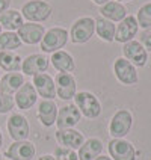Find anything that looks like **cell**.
Returning a JSON list of instances; mask_svg holds the SVG:
<instances>
[{
    "label": "cell",
    "mask_w": 151,
    "mask_h": 160,
    "mask_svg": "<svg viewBox=\"0 0 151 160\" xmlns=\"http://www.w3.org/2000/svg\"><path fill=\"white\" fill-rule=\"evenodd\" d=\"M20 12L27 23H43L52 17L53 6L45 0H29L23 5Z\"/></svg>",
    "instance_id": "1"
},
{
    "label": "cell",
    "mask_w": 151,
    "mask_h": 160,
    "mask_svg": "<svg viewBox=\"0 0 151 160\" xmlns=\"http://www.w3.org/2000/svg\"><path fill=\"white\" fill-rule=\"evenodd\" d=\"M68 38H70V33L67 29L63 27H52L48 29L44 33L41 42H39V47L44 53H56L59 50H62L63 47L68 42Z\"/></svg>",
    "instance_id": "2"
},
{
    "label": "cell",
    "mask_w": 151,
    "mask_h": 160,
    "mask_svg": "<svg viewBox=\"0 0 151 160\" xmlns=\"http://www.w3.org/2000/svg\"><path fill=\"white\" fill-rule=\"evenodd\" d=\"M73 100H74L76 107L80 110V113L83 116H86V118H89V119L98 118L100 113H101V103L89 91H80V92L76 94V97Z\"/></svg>",
    "instance_id": "3"
},
{
    "label": "cell",
    "mask_w": 151,
    "mask_h": 160,
    "mask_svg": "<svg viewBox=\"0 0 151 160\" xmlns=\"http://www.w3.org/2000/svg\"><path fill=\"white\" fill-rule=\"evenodd\" d=\"M95 32V20L92 17H80L71 24L70 38L73 44H85L92 38Z\"/></svg>",
    "instance_id": "4"
},
{
    "label": "cell",
    "mask_w": 151,
    "mask_h": 160,
    "mask_svg": "<svg viewBox=\"0 0 151 160\" xmlns=\"http://www.w3.org/2000/svg\"><path fill=\"white\" fill-rule=\"evenodd\" d=\"M54 85L56 97L63 101H70L77 94V82L76 77L70 72H58V76L54 77Z\"/></svg>",
    "instance_id": "5"
},
{
    "label": "cell",
    "mask_w": 151,
    "mask_h": 160,
    "mask_svg": "<svg viewBox=\"0 0 151 160\" xmlns=\"http://www.w3.org/2000/svg\"><path fill=\"white\" fill-rule=\"evenodd\" d=\"M6 127H8V133L12 141H27V138L30 134L29 121L21 113H11Z\"/></svg>",
    "instance_id": "6"
},
{
    "label": "cell",
    "mask_w": 151,
    "mask_h": 160,
    "mask_svg": "<svg viewBox=\"0 0 151 160\" xmlns=\"http://www.w3.org/2000/svg\"><path fill=\"white\" fill-rule=\"evenodd\" d=\"M132 124H133L132 113L125 109H121L112 118V121L109 124V133L113 136V139H123L125 134L130 132Z\"/></svg>",
    "instance_id": "7"
},
{
    "label": "cell",
    "mask_w": 151,
    "mask_h": 160,
    "mask_svg": "<svg viewBox=\"0 0 151 160\" xmlns=\"http://www.w3.org/2000/svg\"><path fill=\"white\" fill-rule=\"evenodd\" d=\"M36 148L30 141H14L5 151V157L9 160H33Z\"/></svg>",
    "instance_id": "8"
},
{
    "label": "cell",
    "mask_w": 151,
    "mask_h": 160,
    "mask_svg": "<svg viewBox=\"0 0 151 160\" xmlns=\"http://www.w3.org/2000/svg\"><path fill=\"white\" fill-rule=\"evenodd\" d=\"M48 65H50V61L45 58L44 54L33 53V54H29L26 59H23L21 71H23V76L35 77L38 74H43V72L47 71Z\"/></svg>",
    "instance_id": "9"
},
{
    "label": "cell",
    "mask_w": 151,
    "mask_h": 160,
    "mask_svg": "<svg viewBox=\"0 0 151 160\" xmlns=\"http://www.w3.org/2000/svg\"><path fill=\"white\" fill-rule=\"evenodd\" d=\"M82 119V113L76 107V104H65L58 110V118H56V125L58 130H65V128H74Z\"/></svg>",
    "instance_id": "10"
},
{
    "label": "cell",
    "mask_w": 151,
    "mask_h": 160,
    "mask_svg": "<svg viewBox=\"0 0 151 160\" xmlns=\"http://www.w3.org/2000/svg\"><path fill=\"white\" fill-rule=\"evenodd\" d=\"M113 71L116 79L123 85H134L138 83V72L132 62H128L125 58H118L113 63Z\"/></svg>",
    "instance_id": "11"
},
{
    "label": "cell",
    "mask_w": 151,
    "mask_h": 160,
    "mask_svg": "<svg viewBox=\"0 0 151 160\" xmlns=\"http://www.w3.org/2000/svg\"><path fill=\"white\" fill-rule=\"evenodd\" d=\"M44 33L45 29L39 23H24L17 30V35L21 39V42L27 45H35L38 42H41Z\"/></svg>",
    "instance_id": "12"
},
{
    "label": "cell",
    "mask_w": 151,
    "mask_h": 160,
    "mask_svg": "<svg viewBox=\"0 0 151 160\" xmlns=\"http://www.w3.org/2000/svg\"><path fill=\"white\" fill-rule=\"evenodd\" d=\"M14 101H15V106L20 110H29V109H32L36 104V101H38V94H36L35 86L32 83L26 82L15 92Z\"/></svg>",
    "instance_id": "13"
},
{
    "label": "cell",
    "mask_w": 151,
    "mask_h": 160,
    "mask_svg": "<svg viewBox=\"0 0 151 160\" xmlns=\"http://www.w3.org/2000/svg\"><path fill=\"white\" fill-rule=\"evenodd\" d=\"M109 152L112 160H136V151L133 145L124 139H112L109 142Z\"/></svg>",
    "instance_id": "14"
},
{
    "label": "cell",
    "mask_w": 151,
    "mask_h": 160,
    "mask_svg": "<svg viewBox=\"0 0 151 160\" xmlns=\"http://www.w3.org/2000/svg\"><path fill=\"white\" fill-rule=\"evenodd\" d=\"M32 85L35 86L36 94L43 100H54L56 98V85H54V79L52 76H48L47 72L38 74L33 77Z\"/></svg>",
    "instance_id": "15"
},
{
    "label": "cell",
    "mask_w": 151,
    "mask_h": 160,
    "mask_svg": "<svg viewBox=\"0 0 151 160\" xmlns=\"http://www.w3.org/2000/svg\"><path fill=\"white\" fill-rule=\"evenodd\" d=\"M56 141L59 143V147L65 148H71V150H79L85 142V136L80 133L79 130L74 128H65V130H58L54 134Z\"/></svg>",
    "instance_id": "16"
},
{
    "label": "cell",
    "mask_w": 151,
    "mask_h": 160,
    "mask_svg": "<svg viewBox=\"0 0 151 160\" xmlns=\"http://www.w3.org/2000/svg\"><path fill=\"white\" fill-rule=\"evenodd\" d=\"M123 53H124L125 59L128 62H132L133 65H136V67H143L147 63V61H148L147 50L138 41H128V42H125L124 47H123Z\"/></svg>",
    "instance_id": "17"
},
{
    "label": "cell",
    "mask_w": 151,
    "mask_h": 160,
    "mask_svg": "<svg viewBox=\"0 0 151 160\" xmlns=\"http://www.w3.org/2000/svg\"><path fill=\"white\" fill-rule=\"evenodd\" d=\"M58 106L53 100H41L38 103L36 109V116L41 121V124L44 127H52L56 124V118H58Z\"/></svg>",
    "instance_id": "18"
},
{
    "label": "cell",
    "mask_w": 151,
    "mask_h": 160,
    "mask_svg": "<svg viewBox=\"0 0 151 160\" xmlns=\"http://www.w3.org/2000/svg\"><path fill=\"white\" fill-rule=\"evenodd\" d=\"M138 21L133 15H127V17L119 21V24L116 27V32H115V41L118 42H128V41H133L134 35L138 33Z\"/></svg>",
    "instance_id": "19"
},
{
    "label": "cell",
    "mask_w": 151,
    "mask_h": 160,
    "mask_svg": "<svg viewBox=\"0 0 151 160\" xmlns=\"http://www.w3.org/2000/svg\"><path fill=\"white\" fill-rule=\"evenodd\" d=\"M26 83L23 72H6L0 79V92L12 95Z\"/></svg>",
    "instance_id": "20"
},
{
    "label": "cell",
    "mask_w": 151,
    "mask_h": 160,
    "mask_svg": "<svg viewBox=\"0 0 151 160\" xmlns=\"http://www.w3.org/2000/svg\"><path fill=\"white\" fill-rule=\"evenodd\" d=\"M50 62L53 65V68L59 72H74L76 71V62L73 59V56L65 50H59L56 53L52 54Z\"/></svg>",
    "instance_id": "21"
},
{
    "label": "cell",
    "mask_w": 151,
    "mask_h": 160,
    "mask_svg": "<svg viewBox=\"0 0 151 160\" xmlns=\"http://www.w3.org/2000/svg\"><path fill=\"white\" fill-rule=\"evenodd\" d=\"M103 152V143L97 138H89L85 139L83 145L79 148L77 157L79 160H94Z\"/></svg>",
    "instance_id": "22"
},
{
    "label": "cell",
    "mask_w": 151,
    "mask_h": 160,
    "mask_svg": "<svg viewBox=\"0 0 151 160\" xmlns=\"http://www.w3.org/2000/svg\"><path fill=\"white\" fill-rule=\"evenodd\" d=\"M24 24V18L17 9H8L0 14V26L6 32H17Z\"/></svg>",
    "instance_id": "23"
},
{
    "label": "cell",
    "mask_w": 151,
    "mask_h": 160,
    "mask_svg": "<svg viewBox=\"0 0 151 160\" xmlns=\"http://www.w3.org/2000/svg\"><path fill=\"white\" fill-rule=\"evenodd\" d=\"M100 12H101L103 18H106L112 23L113 21H123L127 17V9L119 2H107L100 8Z\"/></svg>",
    "instance_id": "24"
},
{
    "label": "cell",
    "mask_w": 151,
    "mask_h": 160,
    "mask_svg": "<svg viewBox=\"0 0 151 160\" xmlns=\"http://www.w3.org/2000/svg\"><path fill=\"white\" fill-rule=\"evenodd\" d=\"M23 58L15 52H0V68L6 72L21 71Z\"/></svg>",
    "instance_id": "25"
},
{
    "label": "cell",
    "mask_w": 151,
    "mask_h": 160,
    "mask_svg": "<svg viewBox=\"0 0 151 160\" xmlns=\"http://www.w3.org/2000/svg\"><path fill=\"white\" fill-rule=\"evenodd\" d=\"M95 32L97 35L106 41V42H112L115 39V32H116V27L112 21H109L106 18H97L95 20Z\"/></svg>",
    "instance_id": "26"
},
{
    "label": "cell",
    "mask_w": 151,
    "mask_h": 160,
    "mask_svg": "<svg viewBox=\"0 0 151 160\" xmlns=\"http://www.w3.org/2000/svg\"><path fill=\"white\" fill-rule=\"evenodd\" d=\"M21 39L17 32H2L0 33V52H15L21 47Z\"/></svg>",
    "instance_id": "27"
},
{
    "label": "cell",
    "mask_w": 151,
    "mask_h": 160,
    "mask_svg": "<svg viewBox=\"0 0 151 160\" xmlns=\"http://www.w3.org/2000/svg\"><path fill=\"white\" fill-rule=\"evenodd\" d=\"M138 24L143 29H148L151 27V3L143 5L142 8L138 11V17H136Z\"/></svg>",
    "instance_id": "28"
},
{
    "label": "cell",
    "mask_w": 151,
    "mask_h": 160,
    "mask_svg": "<svg viewBox=\"0 0 151 160\" xmlns=\"http://www.w3.org/2000/svg\"><path fill=\"white\" fill-rule=\"evenodd\" d=\"M54 157L56 160H79L76 150L65 148V147H58L54 150Z\"/></svg>",
    "instance_id": "29"
},
{
    "label": "cell",
    "mask_w": 151,
    "mask_h": 160,
    "mask_svg": "<svg viewBox=\"0 0 151 160\" xmlns=\"http://www.w3.org/2000/svg\"><path fill=\"white\" fill-rule=\"evenodd\" d=\"M15 106V101H14V97L12 95H8V94H3L0 92V115L3 113H9Z\"/></svg>",
    "instance_id": "30"
},
{
    "label": "cell",
    "mask_w": 151,
    "mask_h": 160,
    "mask_svg": "<svg viewBox=\"0 0 151 160\" xmlns=\"http://www.w3.org/2000/svg\"><path fill=\"white\" fill-rule=\"evenodd\" d=\"M141 44L145 50H151V27L145 29L141 33Z\"/></svg>",
    "instance_id": "31"
},
{
    "label": "cell",
    "mask_w": 151,
    "mask_h": 160,
    "mask_svg": "<svg viewBox=\"0 0 151 160\" xmlns=\"http://www.w3.org/2000/svg\"><path fill=\"white\" fill-rule=\"evenodd\" d=\"M11 2H12V0H0V14L5 12V11H8Z\"/></svg>",
    "instance_id": "32"
},
{
    "label": "cell",
    "mask_w": 151,
    "mask_h": 160,
    "mask_svg": "<svg viewBox=\"0 0 151 160\" xmlns=\"http://www.w3.org/2000/svg\"><path fill=\"white\" fill-rule=\"evenodd\" d=\"M38 160H56V157L50 156V154H43L41 157H38Z\"/></svg>",
    "instance_id": "33"
},
{
    "label": "cell",
    "mask_w": 151,
    "mask_h": 160,
    "mask_svg": "<svg viewBox=\"0 0 151 160\" xmlns=\"http://www.w3.org/2000/svg\"><path fill=\"white\" fill-rule=\"evenodd\" d=\"M92 2H94L95 5H101V6H103L104 3H107V2H110V0H92Z\"/></svg>",
    "instance_id": "34"
},
{
    "label": "cell",
    "mask_w": 151,
    "mask_h": 160,
    "mask_svg": "<svg viewBox=\"0 0 151 160\" xmlns=\"http://www.w3.org/2000/svg\"><path fill=\"white\" fill-rule=\"evenodd\" d=\"M94 160H112L110 157H106V156H98L97 159H94Z\"/></svg>",
    "instance_id": "35"
},
{
    "label": "cell",
    "mask_w": 151,
    "mask_h": 160,
    "mask_svg": "<svg viewBox=\"0 0 151 160\" xmlns=\"http://www.w3.org/2000/svg\"><path fill=\"white\" fill-rule=\"evenodd\" d=\"M2 145H3V134H2V130H0V148H2Z\"/></svg>",
    "instance_id": "36"
},
{
    "label": "cell",
    "mask_w": 151,
    "mask_h": 160,
    "mask_svg": "<svg viewBox=\"0 0 151 160\" xmlns=\"http://www.w3.org/2000/svg\"><path fill=\"white\" fill-rule=\"evenodd\" d=\"M0 33H2V26H0Z\"/></svg>",
    "instance_id": "37"
},
{
    "label": "cell",
    "mask_w": 151,
    "mask_h": 160,
    "mask_svg": "<svg viewBox=\"0 0 151 160\" xmlns=\"http://www.w3.org/2000/svg\"><path fill=\"white\" fill-rule=\"evenodd\" d=\"M121 2H128V0H121Z\"/></svg>",
    "instance_id": "38"
},
{
    "label": "cell",
    "mask_w": 151,
    "mask_h": 160,
    "mask_svg": "<svg viewBox=\"0 0 151 160\" xmlns=\"http://www.w3.org/2000/svg\"><path fill=\"white\" fill-rule=\"evenodd\" d=\"M0 160H2V154H0Z\"/></svg>",
    "instance_id": "39"
},
{
    "label": "cell",
    "mask_w": 151,
    "mask_h": 160,
    "mask_svg": "<svg viewBox=\"0 0 151 160\" xmlns=\"http://www.w3.org/2000/svg\"><path fill=\"white\" fill-rule=\"evenodd\" d=\"M6 160H9V159H6Z\"/></svg>",
    "instance_id": "40"
}]
</instances>
